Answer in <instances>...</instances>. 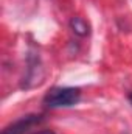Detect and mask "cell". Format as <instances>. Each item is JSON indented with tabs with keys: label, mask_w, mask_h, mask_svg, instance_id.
Wrapping results in <instances>:
<instances>
[{
	"label": "cell",
	"mask_w": 132,
	"mask_h": 134,
	"mask_svg": "<svg viewBox=\"0 0 132 134\" xmlns=\"http://www.w3.org/2000/svg\"><path fill=\"white\" fill-rule=\"evenodd\" d=\"M79 98L81 91L76 87H56L45 95L44 103L50 108H68L76 104Z\"/></svg>",
	"instance_id": "1"
},
{
	"label": "cell",
	"mask_w": 132,
	"mask_h": 134,
	"mask_svg": "<svg viewBox=\"0 0 132 134\" xmlns=\"http://www.w3.org/2000/svg\"><path fill=\"white\" fill-rule=\"evenodd\" d=\"M70 27H71V30H73L75 33L79 34V36L89 34V24H87L82 17H73V19L70 20Z\"/></svg>",
	"instance_id": "2"
},
{
	"label": "cell",
	"mask_w": 132,
	"mask_h": 134,
	"mask_svg": "<svg viewBox=\"0 0 132 134\" xmlns=\"http://www.w3.org/2000/svg\"><path fill=\"white\" fill-rule=\"evenodd\" d=\"M36 134H55L53 131H39V133H36Z\"/></svg>",
	"instance_id": "3"
},
{
	"label": "cell",
	"mask_w": 132,
	"mask_h": 134,
	"mask_svg": "<svg viewBox=\"0 0 132 134\" xmlns=\"http://www.w3.org/2000/svg\"><path fill=\"white\" fill-rule=\"evenodd\" d=\"M3 134H16V131H13V133H9V131H5Z\"/></svg>",
	"instance_id": "4"
},
{
	"label": "cell",
	"mask_w": 132,
	"mask_h": 134,
	"mask_svg": "<svg viewBox=\"0 0 132 134\" xmlns=\"http://www.w3.org/2000/svg\"><path fill=\"white\" fill-rule=\"evenodd\" d=\"M129 101H131V104H132V94L129 95Z\"/></svg>",
	"instance_id": "5"
}]
</instances>
